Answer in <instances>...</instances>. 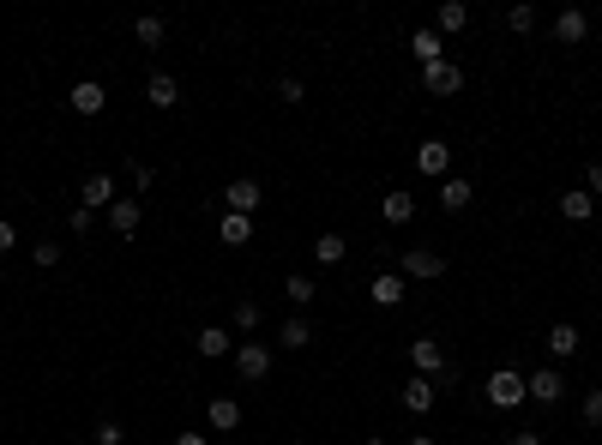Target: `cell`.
Here are the masks:
<instances>
[{
    "label": "cell",
    "instance_id": "38",
    "mask_svg": "<svg viewBox=\"0 0 602 445\" xmlns=\"http://www.w3.org/2000/svg\"><path fill=\"white\" fill-rule=\"evenodd\" d=\"M13 241H19V229H13V222H0V253H13Z\"/></svg>",
    "mask_w": 602,
    "mask_h": 445
},
{
    "label": "cell",
    "instance_id": "10",
    "mask_svg": "<svg viewBox=\"0 0 602 445\" xmlns=\"http://www.w3.org/2000/svg\"><path fill=\"white\" fill-rule=\"evenodd\" d=\"M115 199H120V187L109 181V175H84V187H79V205H84V211H109Z\"/></svg>",
    "mask_w": 602,
    "mask_h": 445
},
{
    "label": "cell",
    "instance_id": "22",
    "mask_svg": "<svg viewBox=\"0 0 602 445\" xmlns=\"http://www.w3.org/2000/svg\"><path fill=\"white\" fill-rule=\"evenodd\" d=\"M380 217L385 222H410V217H416V199H410V193H385V199H380Z\"/></svg>",
    "mask_w": 602,
    "mask_h": 445
},
{
    "label": "cell",
    "instance_id": "28",
    "mask_svg": "<svg viewBox=\"0 0 602 445\" xmlns=\"http://www.w3.org/2000/svg\"><path fill=\"white\" fill-rule=\"evenodd\" d=\"M548 349H554V355H572V349H579V325H554V331H548Z\"/></svg>",
    "mask_w": 602,
    "mask_h": 445
},
{
    "label": "cell",
    "instance_id": "34",
    "mask_svg": "<svg viewBox=\"0 0 602 445\" xmlns=\"http://www.w3.org/2000/svg\"><path fill=\"white\" fill-rule=\"evenodd\" d=\"M91 222H97V211H84V205H73V217H66V229H73V235H91Z\"/></svg>",
    "mask_w": 602,
    "mask_h": 445
},
{
    "label": "cell",
    "instance_id": "5",
    "mask_svg": "<svg viewBox=\"0 0 602 445\" xmlns=\"http://www.w3.org/2000/svg\"><path fill=\"white\" fill-rule=\"evenodd\" d=\"M410 362H416L421 380H434V373H452V362H446V344H434V337H416V344H410Z\"/></svg>",
    "mask_w": 602,
    "mask_h": 445
},
{
    "label": "cell",
    "instance_id": "15",
    "mask_svg": "<svg viewBox=\"0 0 602 445\" xmlns=\"http://www.w3.org/2000/svg\"><path fill=\"white\" fill-rule=\"evenodd\" d=\"M205 422L217 427V433H235L241 427V404L235 397H211V404H205Z\"/></svg>",
    "mask_w": 602,
    "mask_h": 445
},
{
    "label": "cell",
    "instance_id": "42",
    "mask_svg": "<svg viewBox=\"0 0 602 445\" xmlns=\"http://www.w3.org/2000/svg\"><path fill=\"white\" fill-rule=\"evenodd\" d=\"M410 445H440V440H428V433H421V440H410Z\"/></svg>",
    "mask_w": 602,
    "mask_h": 445
},
{
    "label": "cell",
    "instance_id": "2",
    "mask_svg": "<svg viewBox=\"0 0 602 445\" xmlns=\"http://www.w3.org/2000/svg\"><path fill=\"white\" fill-rule=\"evenodd\" d=\"M421 91H428V97H458L464 91V66H452V61L421 66Z\"/></svg>",
    "mask_w": 602,
    "mask_h": 445
},
{
    "label": "cell",
    "instance_id": "17",
    "mask_svg": "<svg viewBox=\"0 0 602 445\" xmlns=\"http://www.w3.org/2000/svg\"><path fill=\"white\" fill-rule=\"evenodd\" d=\"M410 55H416L421 66L446 61V37H440V31H416V37H410Z\"/></svg>",
    "mask_w": 602,
    "mask_h": 445
},
{
    "label": "cell",
    "instance_id": "18",
    "mask_svg": "<svg viewBox=\"0 0 602 445\" xmlns=\"http://www.w3.org/2000/svg\"><path fill=\"white\" fill-rule=\"evenodd\" d=\"M367 295H374V307H398L403 301V277H398V271H385V277L367 284Z\"/></svg>",
    "mask_w": 602,
    "mask_h": 445
},
{
    "label": "cell",
    "instance_id": "9",
    "mask_svg": "<svg viewBox=\"0 0 602 445\" xmlns=\"http://www.w3.org/2000/svg\"><path fill=\"white\" fill-rule=\"evenodd\" d=\"M434 397H440V391H434V380H421V373L398 385V404L410 409V415H428V409H434Z\"/></svg>",
    "mask_w": 602,
    "mask_h": 445
},
{
    "label": "cell",
    "instance_id": "8",
    "mask_svg": "<svg viewBox=\"0 0 602 445\" xmlns=\"http://www.w3.org/2000/svg\"><path fill=\"white\" fill-rule=\"evenodd\" d=\"M139 222H145V205L139 199H115V205H109V229H115L120 241H133V235H139Z\"/></svg>",
    "mask_w": 602,
    "mask_h": 445
},
{
    "label": "cell",
    "instance_id": "30",
    "mask_svg": "<svg viewBox=\"0 0 602 445\" xmlns=\"http://www.w3.org/2000/svg\"><path fill=\"white\" fill-rule=\"evenodd\" d=\"M91 445H127V427H120V422H97Z\"/></svg>",
    "mask_w": 602,
    "mask_h": 445
},
{
    "label": "cell",
    "instance_id": "36",
    "mask_svg": "<svg viewBox=\"0 0 602 445\" xmlns=\"http://www.w3.org/2000/svg\"><path fill=\"white\" fill-rule=\"evenodd\" d=\"M127 181H133V187L145 193V187H151V169H145V162H127Z\"/></svg>",
    "mask_w": 602,
    "mask_h": 445
},
{
    "label": "cell",
    "instance_id": "37",
    "mask_svg": "<svg viewBox=\"0 0 602 445\" xmlns=\"http://www.w3.org/2000/svg\"><path fill=\"white\" fill-rule=\"evenodd\" d=\"M584 193H590V199H602V162H590V175H584Z\"/></svg>",
    "mask_w": 602,
    "mask_h": 445
},
{
    "label": "cell",
    "instance_id": "16",
    "mask_svg": "<svg viewBox=\"0 0 602 445\" xmlns=\"http://www.w3.org/2000/svg\"><path fill=\"white\" fill-rule=\"evenodd\" d=\"M464 24H470V6H464V0H440V13H434V31H440V37H458Z\"/></svg>",
    "mask_w": 602,
    "mask_h": 445
},
{
    "label": "cell",
    "instance_id": "1",
    "mask_svg": "<svg viewBox=\"0 0 602 445\" xmlns=\"http://www.w3.org/2000/svg\"><path fill=\"white\" fill-rule=\"evenodd\" d=\"M488 404H494V409H518L524 404V373L494 367V373H488Z\"/></svg>",
    "mask_w": 602,
    "mask_h": 445
},
{
    "label": "cell",
    "instance_id": "19",
    "mask_svg": "<svg viewBox=\"0 0 602 445\" xmlns=\"http://www.w3.org/2000/svg\"><path fill=\"white\" fill-rule=\"evenodd\" d=\"M470 199H476V187L464 181V175H446V181H440V205H446V211H464Z\"/></svg>",
    "mask_w": 602,
    "mask_h": 445
},
{
    "label": "cell",
    "instance_id": "29",
    "mask_svg": "<svg viewBox=\"0 0 602 445\" xmlns=\"http://www.w3.org/2000/svg\"><path fill=\"white\" fill-rule=\"evenodd\" d=\"M133 37H139L145 48H157V42L169 37V24H163V19H139V24H133Z\"/></svg>",
    "mask_w": 602,
    "mask_h": 445
},
{
    "label": "cell",
    "instance_id": "23",
    "mask_svg": "<svg viewBox=\"0 0 602 445\" xmlns=\"http://www.w3.org/2000/svg\"><path fill=\"white\" fill-rule=\"evenodd\" d=\"M590 211H597V199H590V193H561V217L566 222H590Z\"/></svg>",
    "mask_w": 602,
    "mask_h": 445
},
{
    "label": "cell",
    "instance_id": "43",
    "mask_svg": "<svg viewBox=\"0 0 602 445\" xmlns=\"http://www.w3.org/2000/svg\"><path fill=\"white\" fill-rule=\"evenodd\" d=\"M289 445H307V440H289Z\"/></svg>",
    "mask_w": 602,
    "mask_h": 445
},
{
    "label": "cell",
    "instance_id": "14",
    "mask_svg": "<svg viewBox=\"0 0 602 445\" xmlns=\"http://www.w3.org/2000/svg\"><path fill=\"white\" fill-rule=\"evenodd\" d=\"M584 37H590V19H584L579 6H566L561 19H554V42H566V48H579Z\"/></svg>",
    "mask_w": 602,
    "mask_h": 445
},
{
    "label": "cell",
    "instance_id": "7",
    "mask_svg": "<svg viewBox=\"0 0 602 445\" xmlns=\"http://www.w3.org/2000/svg\"><path fill=\"white\" fill-rule=\"evenodd\" d=\"M416 169H421V175H434V181H446V169H452V144H446V139H421L416 144Z\"/></svg>",
    "mask_w": 602,
    "mask_h": 445
},
{
    "label": "cell",
    "instance_id": "13",
    "mask_svg": "<svg viewBox=\"0 0 602 445\" xmlns=\"http://www.w3.org/2000/svg\"><path fill=\"white\" fill-rule=\"evenodd\" d=\"M193 349H199L205 362H217V355H235V331H223V325H205L199 337H193Z\"/></svg>",
    "mask_w": 602,
    "mask_h": 445
},
{
    "label": "cell",
    "instance_id": "25",
    "mask_svg": "<svg viewBox=\"0 0 602 445\" xmlns=\"http://www.w3.org/2000/svg\"><path fill=\"white\" fill-rule=\"evenodd\" d=\"M229 325H235V331H260V325H265V307H260V301H235Z\"/></svg>",
    "mask_w": 602,
    "mask_h": 445
},
{
    "label": "cell",
    "instance_id": "33",
    "mask_svg": "<svg viewBox=\"0 0 602 445\" xmlns=\"http://www.w3.org/2000/svg\"><path fill=\"white\" fill-rule=\"evenodd\" d=\"M584 422L602 427V385H590V391H584Z\"/></svg>",
    "mask_w": 602,
    "mask_h": 445
},
{
    "label": "cell",
    "instance_id": "41",
    "mask_svg": "<svg viewBox=\"0 0 602 445\" xmlns=\"http://www.w3.org/2000/svg\"><path fill=\"white\" fill-rule=\"evenodd\" d=\"M367 445H392V440H385V433H367Z\"/></svg>",
    "mask_w": 602,
    "mask_h": 445
},
{
    "label": "cell",
    "instance_id": "11",
    "mask_svg": "<svg viewBox=\"0 0 602 445\" xmlns=\"http://www.w3.org/2000/svg\"><path fill=\"white\" fill-rule=\"evenodd\" d=\"M403 277H446V253H434V247H410V253H403Z\"/></svg>",
    "mask_w": 602,
    "mask_h": 445
},
{
    "label": "cell",
    "instance_id": "24",
    "mask_svg": "<svg viewBox=\"0 0 602 445\" xmlns=\"http://www.w3.org/2000/svg\"><path fill=\"white\" fill-rule=\"evenodd\" d=\"M217 235H223V247H241L247 235H253V217H235V211H229V217L217 222Z\"/></svg>",
    "mask_w": 602,
    "mask_h": 445
},
{
    "label": "cell",
    "instance_id": "21",
    "mask_svg": "<svg viewBox=\"0 0 602 445\" xmlns=\"http://www.w3.org/2000/svg\"><path fill=\"white\" fill-rule=\"evenodd\" d=\"M145 97L157 102V109H175V102H181V84L169 79V73H151V84H145Z\"/></svg>",
    "mask_w": 602,
    "mask_h": 445
},
{
    "label": "cell",
    "instance_id": "4",
    "mask_svg": "<svg viewBox=\"0 0 602 445\" xmlns=\"http://www.w3.org/2000/svg\"><path fill=\"white\" fill-rule=\"evenodd\" d=\"M524 397L548 409V404H561V397H566V380H561V373H554V367H536V373L524 380Z\"/></svg>",
    "mask_w": 602,
    "mask_h": 445
},
{
    "label": "cell",
    "instance_id": "31",
    "mask_svg": "<svg viewBox=\"0 0 602 445\" xmlns=\"http://www.w3.org/2000/svg\"><path fill=\"white\" fill-rule=\"evenodd\" d=\"M31 259H37L42 271H55V265H60V241H37V247H31Z\"/></svg>",
    "mask_w": 602,
    "mask_h": 445
},
{
    "label": "cell",
    "instance_id": "20",
    "mask_svg": "<svg viewBox=\"0 0 602 445\" xmlns=\"http://www.w3.org/2000/svg\"><path fill=\"white\" fill-rule=\"evenodd\" d=\"M278 344H283V349H307V344H314V325L301 319V313H296V319H283V325H278Z\"/></svg>",
    "mask_w": 602,
    "mask_h": 445
},
{
    "label": "cell",
    "instance_id": "27",
    "mask_svg": "<svg viewBox=\"0 0 602 445\" xmlns=\"http://www.w3.org/2000/svg\"><path fill=\"white\" fill-rule=\"evenodd\" d=\"M283 295H289V301H296V307H307V301H314V295H320V284H314V277H301V271H296V277L283 284Z\"/></svg>",
    "mask_w": 602,
    "mask_h": 445
},
{
    "label": "cell",
    "instance_id": "39",
    "mask_svg": "<svg viewBox=\"0 0 602 445\" xmlns=\"http://www.w3.org/2000/svg\"><path fill=\"white\" fill-rule=\"evenodd\" d=\"M512 445H542V433H536V427H518V433H512Z\"/></svg>",
    "mask_w": 602,
    "mask_h": 445
},
{
    "label": "cell",
    "instance_id": "26",
    "mask_svg": "<svg viewBox=\"0 0 602 445\" xmlns=\"http://www.w3.org/2000/svg\"><path fill=\"white\" fill-rule=\"evenodd\" d=\"M343 253H350L343 235H320V241H314V259H320V265H343Z\"/></svg>",
    "mask_w": 602,
    "mask_h": 445
},
{
    "label": "cell",
    "instance_id": "6",
    "mask_svg": "<svg viewBox=\"0 0 602 445\" xmlns=\"http://www.w3.org/2000/svg\"><path fill=\"white\" fill-rule=\"evenodd\" d=\"M260 181H253V175H241V181H229L223 187V205H229V211H235V217H253V211H260Z\"/></svg>",
    "mask_w": 602,
    "mask_h": 445
},
{
    "label": "cell",
    "instance_id": "40",
    "mask_svg": "<svg viewBox=\"0 0 602 445\" xmlns=\"http://www.w3.org/2000/svg\"><path fill=\"white\" fill-rule=\"evenodd\" d=\"M175 445H205V433H175Z\"/></svg>",
    "mask_w": 602,
    "mask_h": 445
},
{
    "label": "cell",
    "instance_id": "3",
    "mask_svg": "<svg viewBox=\"0 0 602 445\" xmlns=\"http://www.w3.org/2000/svg\"><path fill=\"white\" fill-rule=\"evenodd\" d=\"M235 373H241L247 385H260L265 373H271V349L253 344V337H247V344H235Z\"/></svg>",
    "mask_w": 602,
    "mask_h": 445
},
{
    "label": "cell",
    "instance_id": "35",
    "mask_svg": "<svg viewBox=\"0 0 602 445\" xmlns=\"http://www.w3.org/2000/svg\"><path fill=\"white\" fill-rule=\"evenodd\" d=\"M278 97H283V102H289V109H296V102H301V97H307V84H301V79H283V84H278Z\"/></svg>",
    "mask_w": 602,
    "mask_h": 445
},
{
    "label": "cell",
    "instance_id": "32",
    "mask_svg": "<svg viewBox=\"0 0 602 445\" xmlns=\"http://www.w3.org/2000/svg\"><path fill=\"white\" fill-rule=\"evenodd\" d=\"M506 24H512V31H536V6H512V13H506Z\"/></svg>",
    "mask_w": 602,
    "mask_h": 445
},
{
    "label": "cell",
    "instance_id": "12",
    "mask_svg": "<svg viewBox=\"0 0 602 445\" xmlns=\"http://www.w3.org/2000/svg\"><path fill=\"white\" fill-rule=\"evenodd\" d=\"M66 102H73V115H102V102H109V91H102L97 79H79L73 91H66Z\"/></svg>",
    "mask_w": 602,
    "mask_h": 445
}]
</instances>
